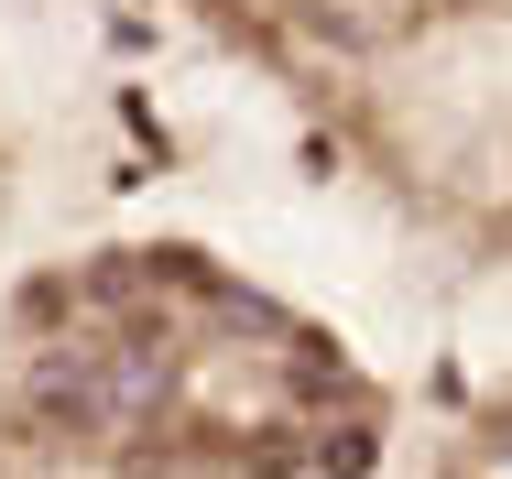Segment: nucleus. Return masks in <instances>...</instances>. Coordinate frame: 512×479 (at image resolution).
I'll return each mask as SVG.
<instances>
[]
</instances>
